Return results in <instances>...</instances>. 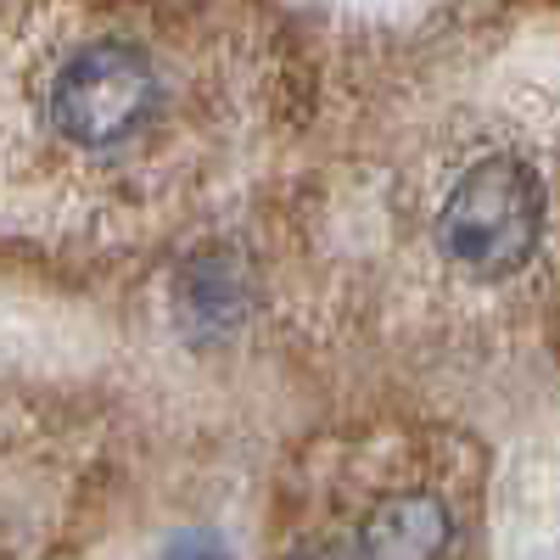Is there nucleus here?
I'll list each match as a JSON object with an SVG mask.
<instances>
[{"mask_svg":"<svg viewBox=\"0 0 560 560\" xmlns=\"http://www.w3.org/2000/svg\"><path fill=\"white\" fill-rule=\"evenodd\" d=\"M298 560H359V544H353V555L337 549V544H325V549H308V555H298Z\"/></svg>","mask_w":560,"mask_h":560,"instance_id":"423d86ee","label":"nucleus"},{"mask_svg":"<svg viewBox=\"0 0 560 560\" xmlns=\"http://www.w3.org/2000/svg\"><path fill=\"white\" fill-rule=\"evenodd\" d=\"M448 544L454 516L438 493H393L359 527V560H443Z\"/></svg>","mask_w":560,"mask_h":560,"instance_id":"20e7f679","label":"nucleus"},{"mask_svg":"<svg viewBox=\"0 0 560 560\" xmlns=\"http://www.w3.org/2000/svg\"><path fill=\"white\" fill-rule=\"evenodd\" d=\"M163 560H230V549H224V538L208 533V527H185V533L168 538Z\"/></svg>","mask_w":560,"mask_h":560,"instance_id":"39448f33","label":"nucleus"},{"mask_svg":"<svg viewBox=\"0 0 560 560\" xmlns=\"http://www.w3.org/2000/svg\"><path fill=\"white\" fill-rule=\"evenodd\" d=\"M544 236V179L522 158H482L459 174L438 213V247L443 258L471 280L516 275Z\"/></svg>","mask_w":560,"mask_h":560,"instance_id":"f257e3e1","label":"nucleus"},{"mask_svg":"<svg viewBox=\"0 0 560 560\" xmlns=\"http://www.w3.org/2000/svg\"><path fill=\"white\" fill-rule=\"evenodd\" d=\"M247 308H253V275L230 247L197 253L174 280V314H179V331L191 342L230 337L247 319Z\"/></svg>","mask_w":560,"mask_h":560,"instance_id":"7ed1b4c3","label":"nucleus"},{"mask_svg":"<svg viewBox=\"0 0 560 560\" xmlns=\"http://www.w3.org/2000/svg\"><path fill=\"white\" fill-rule=\"evenodd\" d=\"M158 107V73L129 39H90L57 68L45 90V113L79 152H107L129 140Z\"/></svg>","mask_w":560,"mask_h":560,"instance_id":"f03ea898","label":"nucleus"}]
</instances>
